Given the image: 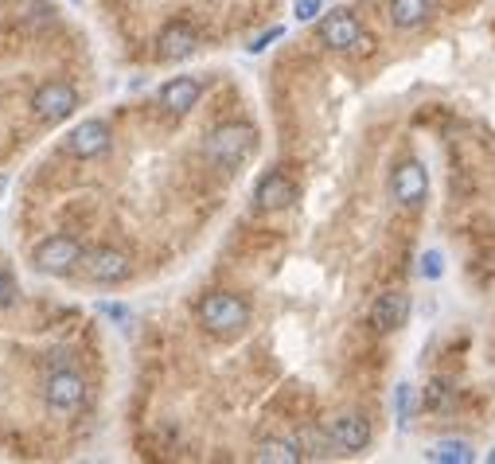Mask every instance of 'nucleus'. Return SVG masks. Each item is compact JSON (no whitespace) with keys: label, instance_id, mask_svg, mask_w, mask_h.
<instances>
[{"label":"nucleus","instance_id":"nucleus-1","mask_svg":"<svg viewBox=\"0 0 495 464\" xmlns=\"http://www.w3.org/2000/svg\"><path fill=\"white\" fill-rule=\"evenodd\" d=\"M254 149H257V133H254V125H246V121H227V125H218L207 133L203 140V157L211 169L218 172H234V169H242L246 160L254 157Z\"/></svg>","mask_w":495,"mask_h":464},{"label":"nucleus","instance_id":"nucleus-2","mask_svg":"<svg viewBox=\"0 0 495 464\" xmlns=\"http://www.w3.org/2000/svg\"><path fill=\"white\" fill-rule=\"evenodd\" d=\"M199 320L215 336H238V332L250 324V304L234 293H211V296H203V304H199Z\"/></svg>","mask_w":495,"mask_h":464},{"label":"nucleus","instance_id":"nucleus-3","mask_svg":"<svg viewBox=\"0 0 495 464\" xmlns=\"http://www.w3.org/2000/svg\"><path fill=\"white\" fill-rule=\"evenodd\" d=\"M32 262L39 274H51V277H63L82 262V242L78 238H67V235H51L44 238L39 246L32 250Z\"/></svg>","mask_w":495,"mask_h":464},{"label":"nucleus","instance_id":"nucleus-4","mask_svg":"<svg viewBox=\"0 0 495 464\" xmlns=\"http://www.w3.org/2000/svg\"><path fill=\"white\" fill-rule=\"evenodd\" d=\"M82 274L90 281H98V285H117V281H125L133 274V266H129V257L113 246H94V250H82Z\"/></svg>","mask_w":495,"mask_h":464},{"label":"nucleus","instance_id":"nucleus-5","mask_svg":"<svg viewBox=\"0 0 495 464\" xmlns=\"http://www.w3.org/2000/svg\"><path fill=\"white\" fill-rule=\"evenodd\" d=\"M78 110V94L71 82H44L32 94V113L39 121H63Z\"/></svg>","mask_w":495,"mask_h":464},{"label":"nucleus","instance_id":"nucleus-6","mask_svg":"<svg viewBox=\"0 0 495 464\" xmlns=\"http://www.w3.org/2000/svg\"><path fill=\"white\" fill-rule=\"evenodd\" d=\"M44 394H47V406L55 410V414H74V410L86 402V379L78 375V371L63 367V371H55V375L47 379Z\"/></svg>","mask_w":495,"mask_h":464},{"label":"nucleus","instance_id":"nucleus-7","mask_svg":"<svg viewBox=\"0 0 495 464\" xmlns=\"http://www.w3.org/2000/svg\"><path fill=\"white\" fill-rule=\"evenodd\" d=\"M320 44L332 51H355L359 44H367V35H363L359 20L351 16L347 8H332L328 16L320 20Z\"/></svg>","mask_w":495,"mask_h":464},{"label":"nucleus","instance_id":"nucleus-8","mask_svg":"<svg viewBox=\"0 0 495 464\" xmlns=\"http://www.w3.org/2000/svg\"><path fill=\"white\" fill-rule=\"evenodd\" d=\"M390 191H394V203H402V208H422L429 196V172L418 160L398 164L394 176H390Z\"/></svg>","mask_w":495,"mask_h":464},{"label":"nucleus","instance_id":"nucleus-9","mask_svg":"<svg viewBox=\"0 0 495 464\" xmlns=\"http://www.w3.org/2000/svg\"><path fill=\"white\" fill-rule=\"evenodd\" d=\"M110 125L106 121H98V118H86L82 125H74L71 133H67V152L78 160H90V157H102V152L110 149Z\"/></svg>","mask_w":495,"mask_h":464},{"label":"nucleus","instance_id":"nucleus-10","mask_svg":"<svg viewBox=\"0 0 495 464\" xmlns=\"http://www.w3.org/2000/svg\"><path fill=\"white\" fill-rule=\"evenodd\" d=\"M406 316H410V296L406 293L390 289L383 296H374V304H371V328L374 332L390 336V332H398L402 324H406Z\"/></svg>","mask_w":495,"mask_h":464},{"label":"nucleus","instance_id":"nucleus-11","mask_svg":"<svg viewBox=\"0 0 495 464\" xmlns=\"http://www.w3.org/2000/svg\"><path fill=\"white\" fill-rule=\"evenodd\" d=\"M328 437L340 453H363L371 445V421L363 414H340L328 425Z\"/></svg>","mask_w":495,"mask_h":464},{"label":"nucleus","instance_id":"nucleus-12","mask_svg":"<svg viewBox=\"0 0 495 464\" xmlns=\"http://www.w3.org/2000/svg\"><path fill=\"white\" fill-rule=\"evenodd\" d=\"M195 51H199V32H195L188 20H172L156 35V55L160 59H188Z\"/></svg>","mask_w":495,"mask_h":464},{"label":"nucleus","instance_id":"nucleus-13","mask_svg":"<svg viewBox=\"0 0 495 464\" xmlns=\"http://www.w3.org/2000/svg\"><path fill=\"white\" fill-rule=\"evenodd\" d=\"M199 94H203V82L199 79H191V74H184V79H172V82H164L160 86V94H156V102H160V110H168V113H188V110H195V102H199Z\"/></svg>","mask_w":495,"mask_h":464},{"label":"nucleus","instance_id":"nucleus-14","mask_svg":"<svg viewBox=\"0 0 495 464\" xmlns=\"http://www.w3.org/2000/svg\"><path fill=\"white\" fill-rule=\"evenodd\" d=\"M293 199H296V188H293V179H289V176L269 172V176L257 179L254 203H257V208H262V211H285Z\"/></svg>","mask_w":495,"mask_h":464},{"label":"nucleus","instance_id":"nucleus-15","mask_svg":"<svg viewBox=\"0 0 495 464\" xmlns=\"http://www.w3.org/2000/svg\"><path fill=\"white\" fill-rule=\"evenodd\" d=\"M429 20V0H390V24L402 32H413Z\"/></svg>","mask_w":495,"mask_h":464},{"label":"nucleus","instance_id":"nucleus-16","mask_svg":"<svg viewBox=\"0 0 495 464\" xmlns=\"http://www.w3.org/2000/svg\"><path fill=\"white\" fill-rule=\"evenodd\" d=\"M254 460H262V464H296V460H305V453H301V445L296 441H281V437H273V441L257 445Z\"/></svg>","mask_w":495,"mask_h":464},{"label":"nucleus","instance_id":"nucleus-17","mask_svg":"<svg viewBox=\"0 0 495 464\" xmlns=\"http://www.w3.org/2000/svg\"><path fill=\"white\" fill-rule=\"evenodd\" d=\"M425 460H433V464H472V445L461 441V437H445V441H437L433 449H429Z\"/></svg>","mask_w":495,"mask_h":464},{"label":"nucleus","instance_id":"nucleus-18","mask_svg":"<svg viewBox=\"0 0 495 464\" xmlns=\"http://www.w3.org/2000/svg\"><path fill=\"white\" fill-rule=\"evenodd\" d=\"M394 410H398V425H410V414H413V386L402 382L394 391Z\"/></svg>","mask_w":495,"mask_h":464},{"label":"nucleus","instance_id":"nucleus-19","mask_svg":"<svg viewBox=\"0 0 495 464\" xmlns=\"http://www.w3.org/2000/svg\"><path fill=\"white\" fill-rule=\"evenodd\" d=\"M441 274H445V257H441V250H425L422 254V277L425 281H437Z\"/></svg>","mask_w":495,"mask_h":464},{"label":"nucleus","instance_id":"nucleus-20","mask_svg":"<svg viewBox=\"0 0 495 464\" xmlns=\"http://www.w3.org/2000/svg\"><path fill=\"white\" fill-rule=\"evenodd\" d=\"M20 16L32 20V24H51V16H55V12H51L47 5H39V0H24V5H20Z\"/></svg>","mask_w":495,"mask_h":464},{"label":"nucleus","instance_id":"nucleus-21","mask_svg":"<svg viewBox=\"0 0 495 464\" xmlns=\"http://www.w3.org/2000/svg\"><path fill=\"white\" fill-rule=\"evenodd\" d=\"M16 296H20L16 277H12L8 269H0V308H12V304H16Z\"/></svg>","mask_w":495,"mask_h":464},{"label":"nucleus","instance_id":"nucleus-22","mask_svg":"<svg viewBox=\"0 0 495 464\" xmlns=\"http://www.w3.org/2000/svg\"><path fill=\"white\" fill-rule=\"evenodd\" d=\"M328 441H332V437H328ZM328 441H324L320 433H312V430H308L296 445H301V453H305V457H328V453H324V449H328Z\"/></svg>","mask_w":495,"mask_h":464},{"label":"nucleus","instance_id":"nucleus-23","mask_svg":"<svg viewBox=\"0 0 495 464\" xmlns=\"http://www.w3.org/2000/svg\"><path fill=\"white\" fill-rule=\"evenodd\" d=\"M98 313H102V316H110V320H117L121 328L133 324V313H129L125 304H110V301H102V304H98Z\"/></svg>","mask_w":495,"mask_h":464},{"label":"nucleus","instance_id":"nucleus-24","mask_svg":"<svg viewBox=\"0 0 495 464\" xmlns=\"http://www.w3.org/2000/svg\"><path fill=\"white\" fill-rule=\"evenodd\" d=\"M445 402H449V386L437 379L433 386H429V394H425V406H429V410H441Z\"/></svg>","mask_w":495,"mask_h":464},{"label":"nucleus","instance_id":"nucleus-25","mask_svg":"<svg viewBox=\"0 0 495 464\" xmlns=\"http://www.w3.org/2000/svg\"><path fill=\"white\" fill-rule=\"evenodd\" d=\"M281 35H285V28H269V32H262V35H257V40L250 44V55H262V51H266L269 44H277Z\"/></svg>","mask_w":495,"mask_h":464},{"label":"nucleus","instance_id":"nucleus-26","mask_svg":"<svg viewBox=\"0 0 495 464\" xmlns=\"http://www.w3.org/2000/svg\"><path fill=\"white\" fill-rule=\"evenodd\" d=\"M320 8H324V0H296V20H316L320 16Z\"/></svg>","mask_w":495,"mask_h":464},{"label":"nucleus","instance_id":"nucleus-27","mask_svg":"<svg viewBox=\"0 0 495 464\" xmlns=\"http://www.w3.org/2000/svg\"><path fill=\"white\" fill-rule=\"evenodd\" d=\"M488 464H495V449H491V453H488Z\"/></svg>","mask_w":495,"mask_h":464}]
</instances>
